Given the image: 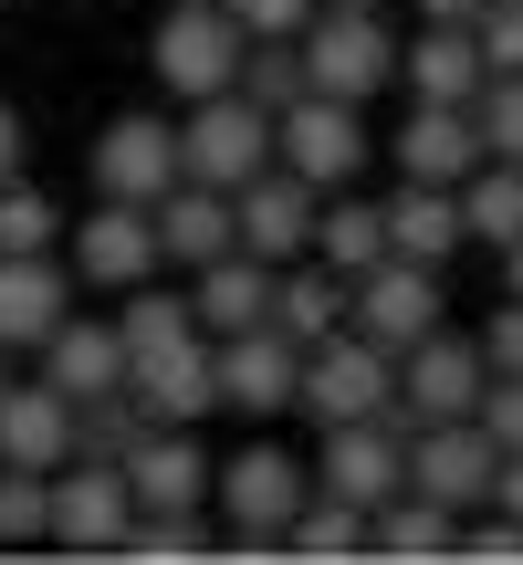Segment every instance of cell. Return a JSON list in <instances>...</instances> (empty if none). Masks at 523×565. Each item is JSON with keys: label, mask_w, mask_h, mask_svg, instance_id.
Returning <instances> with one entry per match:
<instances>
[{"label": "cell", "mask_w": 523, "mask_h": 565, "mask_svg": "<svg viewBox=\"0 0 523 565\" xmlns=\"http://www.w3.org/2000/svg\"><path fill=\"white\" fill-rule=\"evenodd\" d=\"M303 53V95H335V105H377L398 84V21L387 11H356V0H314L293 32Z\"/></svg>", "instance_id": "6da1fadb"}, {"label": "cell", "mask_w": 523, "mask_h": 565, "mask_svg": "<svg viewBox=\"0 0 523 565\" xmlns=\"http://www.w3.org/2000/svg\"><path fill=\"white\" fill-rule=\"evenodd\" d=\"M147 74H158L179 105L221 95V84L242 74V21H231L221 0H158V42H147Z\"/></svg>", "instance_id": "7a4b0ae2"}, {"label": "cell", "mask_w": 523, "mask_h": 565, "mask_svg": "<svg viewBox=\"0 0 523 565\" xmlns=\"http://www.w3.org/2000/svg\"><path fill=\"white\" fill-rule=\"evenodd\" d=\"M387 377H398V356H387L377 335H356V324H335V335H314L303 345V366H293V408L303 419H377L387 408Z\"/></svg>", "instance_id": "3957f363"}, {"label": "cell", "mask_w": 523, "mask_h": 565, "mask_svg": "<svg viewBox=\"0 0 523 565\" xmlns=\"http://www.w3.org/2000/svg\"><path fill=\"white\" fill-rule=\"evenodd\" d=\"M273 158L293 168L303 189H356L377 137H366V105H335V95H293L273 116Z\"/></svg>", "instance_id": "277c9868"}, {"label": "cell", "mask_w": 523, "mask_h": 565, "mask_svg": "<svg viewBox=\"0 0 523 565\" xmlns=\"http://www.w3.org/2000/svg\"><path fill=\"white\" fill-rule=\"evenodd\" d=\"M252 168H273V116L242 95V84H221V95H200L179 116V179H210V189H242Z\"/></svg>", "instance_id": "5b68a950"}, {"label": "cell", "mask_w": 523, "mask_h": 565, "mask_svg": "<svg viewBox=\"0 0 523 565\" xmlns=\"http://www.w3.org/2000/svg\"><path fill=\"white\" fill-rule=\"evenodd\" d=\"M482 345L450 335V324H429L419 345H398V377H387V419L419 429V419H471V398H482Z\"/></svg>", "instance_id": "8992f818"}, {"label": "cell", "mask_w": 523, "mask_h": 565, "mask_svg": "<svg viewBox=\"0 0 523 565\" xmlns=\"http://www.w3.org/2000/svg\"><path fill=\"white\" fill-rule=\"evenodd\" d=\"M126 471L116 461H53L42 471V545H63V555H116V534H126Z\"/></svg>", "instance_id": "52a82bcc"}, {"label": "cell", "mask_w": 523, "mask_h": 565, "mask_svg": "<svg viewBox=\"0 0 523 565\" xmlns=\"http://www.w3.org/2000/svg\"><path fill=\"white\" fill-rule=\"evenodd\" d=\"M314 492L303 450L282 440H242L231 461H210V503H221V534H282V513Z\"/></svg>", "instance_id": "ba28073f"}, {"label": "cell", "mask_w": 523, "mask_h": 565, "mask_svg": "<svg viewBox=\"0 0 523 565\" xmlns=\"http://www.w3.org/2000/svg\"><path fill=\"white\" fill-rule=\"evenodd\" d=\"M345 324H356V335H377L387 356H398V345H419L429 324H440V263L377 252L366 273H345Z\"/></svg>", "instance_id": "9c48e42d"}, {"label": "cell", "mask_w": 523, "mask_h": 565, "mask_svg": "<svg viewBox=\"0 0 523 565\" xmlns=\"http://www.w3.org/2000/svg\"><path fill=\"white\" fill-rule=\"evenodd\" d=\"M63 273L84 282V294H126V282H147V273H168L158 263V231H147V210L137 200H95L84 221H63Z\"/></svg>", "instance_id": "30bf717a"}, {"label": "cell", "mask_w": 523, "mask_h": 565, "mask_svg": "<svg viewBox=\"0 0 523 565\" xmlns=\"http://www.w3.org/2000/svg\"><path fill=\"white\" fill-rule=\"evenodd\" d=\"M303 471H314V492H335V503L366 513V503H387V492H398V471H408V429L387 419V408H377V419H324V450H314Z\"/></svg>", "instance_id": "8fae6325"}, {"label": "cell", "mask_w": 523, "mask_h": 565, "mask_svg": "<svg viewBox=\"0 0 523 565\" xmlns=\"http://www.w3.org/2000/svg\"><path fill=\"white\" fill-rule=\"evenodd\" d=\"M492 461H503V450H492L482 419H419V429H408V471H398V482L429 492V503H450V513H471L492 492Z\"/></svg>", "instance_id": "7c38bea8"}, {"label": "cell", "mask_w": 523, "mask_h": 565, "mask_svg": "<svg viewBox=\"0 0 523 565\" xmlns=\"http://www.w3.org/2000/svg\"><path fill=\"white\" fill-rule=\"evenodd\" d=\"M293 366H303V345L273 335V324H252V335H210V387H221V408H242L252 429L293 408Z\"/></svg>", "instance_id": "4fadbf2b"}, {"label": "cell", "mask_w": 523, "mask_h": 565, "mask_svg": "<svg viewBox=\"0 0 523 565\" xmlns=\"http://www.w3.org/2000/svg\"><path fill=\"white\" fill-rule=\"evenodd\" d=\"M314 200H324V189H303L282 158L252 168V179L231 189V242H242L252 263H293V252L314 242Z\"/></svg>", "instance_id": "5bb4252c"}, {"label": "cell", "mask_w": 523, "mask_h": 565, "mask_svg": "<svg viewBox=\"0 0 523 565\" xmlns=\"http://www.w3.org/2000/svg\"><path fill=\"white\" fill-rule=\"evenodd\" d=\"M116 387L147 408V419H168V429H200L210 408H221V387H210V335H168V345H137Z\"/></svg>", "instance_id": "9a60e30c"}, {"label": "cell", "mask_w": 523, "mask_h": 565, "mask_svg": "<svg viewBox=\"0 0 523 565\" xmlns=\"http://www.w3.org/2000/svg\"><path fill=\"white\" fill-rule=\"evenodd\" d=\"M179 179V126L158 116V105H137V116H105L95 137V200H158V189Z\"/></svg>", "instance_id": "2e32d148"}, {"label": "cell", "mask_w": 523, "mask_h": 565, "mask_svg": "<svg viewBox=\"0 0 523 565\" xmlns=\"http://www.w3.org/2000/svg\"><path fill=\"white\" fill-rule=\"evenodd\" d=\"M116 471H126V503H137V513L210 503V450H200V429H168V419H147L137 440L116 450Z\"/></svg>", "instance_id": "e0dca14e"}, {"label": "cell", "mask_w": 523, "mask_h": 565, "mask_svg": "<svg viewBox=\"0 0 523 565\" xmlns=\"http://www.w3.org/2000/svg\"><path fill=\"white\" fill-rule=\"evenodd\" d=\"M63 315H74L63 252H0V356H32Z\"/></svg>", "instance_id": "ac0fdd59"}, {"label": "cell", "mask_w": 523, "mask_h": 565, "mask_svg": "<svg viewBox=\"0 0 523 565\" xmlns=\"http://www.w3.org/2000/svg\"><path fill=\"white\" fill-rule=\"evenodd\" d=\"M189 324H200V335H252V324H273V263H252L242 242L210 252V263L189 273Z\"/></svg>", "instance_id": "d6986e66"}, {"label": "cell", "mask_w": 523, "mask_h": 565, "mask_svg": "<svg viewBox=\"0 0 523 565\" xmlns=\"http://www.w3.org/2000/svg\"><path fill=\"white\" fill-rule=\"evenodd\" d=\"M147 231H158V263L200 273L210 252H231V189H210V179H168L158 200H147Z\"/></svg>", "instance_id": "ffe728a7"}, {"label": "cell", "mask_w": 523, "mask_h": 565, "mask_svg": "<svg viewBox=\"0 0 523 565\" xmlns=\"http://www.w3.org/2000/svg\"><path fill=\"white\" fill-rule=\"evenodd\" d=\"M0 461H11V471L74 461V398L42 387V377H11V387H0Z\"/></svg>", "instance_id": "44dd1931"}, {"label": "cell", "mask_w": 523, "mask_h": 565, "mask_svg": "<svg viewBox=\"0 0 523 565\" xmlns=\"http://www.w3.org/2000/svg\"><path fill=\"white\" fill-rule=\"evenodd\" d=\"M387 158H398V179H461L471 158H482V137H471V116L461 105H429V95H408V116H398V137H387Z\"/></svg>", "instance_id": "7402d4cb"}, {"label": "cell", "mask_w": 523, "mask_h": 565, "mask_svg": "<svg viewBox=\"0 0 523 565\" xmlns=\"http://www.w3.org/2000/svg\"><path fill=\"white\" fill-rule=\"evenodd\" d=\"M398 84L429 95V105H471V84H482L471 21H419V32H398Z\"/></svg>", "instance_id": "603a6c76"}, {"label": "cell", "mask_w": 523, "mask_h": 565, "mask_svg": "<svg viewBox=\"0 0 523 565\" xmlns=\"http://www.w3.org/2000/svg\"><path fill=\"white\" fill-rule=\"evenodd\" d=\"M32 356H42V387H63V398H105V387L126 377V345H116V324H95V315H84V324L63 315L53 335L32 345Z\"/></svg>", "instance_id": "cb8c5ba5"}, {"label": "cell", "mask_w": 523, "mask_h": 565, "mask_svg": "<svg viewBox=\"0 0 523 565\" xmlns=\"http://www.w3.org/2000/svg\"><path fill=\"white\" fill-rule=\"evenodd\" d=\"M377 221H387V252H408V263H450L461 252V200L440 179H398L377 200Z\"/></svg>", "instance_id": "d4e9b609"}, {"label": "cell", "mask_w": 523, "mask_h": 565, "mask_svg": "<svg viewBox=\"0 0 523 565\" xmlns=\"http://www.w3.org/2000/svg\"><path fill=\"white\" fill-rule=\"evenodd\" d=\"M450 524L461 513L450 503H429V492H387V503H366V555H387V565H440L450 555Z\"/></svg>", "instance_id": "484cf974"}, {"label": "cell", "mask_w": 523, "mask_h": 565, "mask_svg": "<svg viewBox=\"0 0 523 565\" xmlns=\"http://www.w3.org/2000/svg\"><path fill=\"white\" fill-rule=\"evenodd\" d=\"M335 324H345V273L335 263H314V252L273 263V335L314 345V335H335Z\"/></svg>", "instance_id": "4316f807"}, {"label": "cell", "mask_w": 523, "mask_h": 565, "mask_svg": "<svg viewBox=\"0 0 523 565\" xmlns=\"http://www.w3.org/2000/svg\"><path fill=\"white\" fill-rule=\"evenodd\" d=\"M450 200H461V242H492L503 252L523 231V168L513 158H471L461 179H450Z\"/></svg>", "instance_id": "83f0119b"}, {"label": "cell", "mask_w": 523, "mask_h": 565, "mask_svg": "<svg viewBox=\"0 0 523 565\" xmlns=\"http://www.w3.org/2000/svg\"><path fill=\"white\" fill-rule=\"evenodd\" d=\"M116 555H126V565H200V555H221V534H210V503H168V513H126V534H116Z\"/></svg>", "instance_id": "f1b7e54d"}, {"label": "cell", "mask_w": 523, "mask_h": 565, "mask_svg": "<svg viewBox=\"0 0 523 565\" xmlns=\"http://www.w3.org/2000/svg\"><path fill=\"white\" fill-rule=\"evenodd\" d=\"M314 263H335V273H366L387 252V221H377V200H356V189H324L314 200Z\"/></svg>", "instance_id": "f546056e"}, {"label": "cell", "mask_w": 523, "mask_h": 565, "mask_svg": "<svg viewBox=\"0 0 523 565\" xmlns=\"http://www.w3.org/2000/svg\"><path fill=\"white\" fill-rule=\"evenodd\" d=\"M282 555H303V565H356L366 555V513L335 503V492H303V503L282 513Z\"/></svg>", "instance_id": "4dcf8cb0"}, {"label": "cell", "mask_w": 523, "mask_h": 565, "mask_svg": "<svg viewBox=\"0 0 523 565\" xmlns=\"http://www.w3.org/2000/svg\"><path fill=\"white\" fill-rule=\"evenodd\" d=\"M461 116H471V137H482V158H513L523 168V74H482Z\"/></svg>", "instance_id": "1f68e13d"}, {"label": "cell", "mask_w": 523, "mask_h": 565, "mask_svg": "<svg viewBox=\"0 0 523 565\" xmlns=\"http://www.w3.org/2000/svg\"><path fill=\"white\" fill-rule=\"evenodd\" d=\"M168 335H200V324H189V294H158V273L126 282V303H116V345L137 356V345H168Z\"/></svg>", "instance_id": "d6a6232c"}, {"label": "cell", "mask_w": 523, "mask_h": 565, "mask_svg": "<svg viewBox=\"0 0 523 565\" xmlns=\"http://www.w3.org/2000/svg\"><path fill=\"white\" fill-rule=\"evenodd\" d=\"M53 242H63V200L11 168V179H0V252H53Z\"/></svg>", "instance_id": "836d02e7"}, {"label": "cell", "mask_w": 523, "mask_h": 565, "mask_svg": "<svg viewBox=\"0 0 523 565\" xmlns=\"http://www.w3.org/2000/svg\"><path fill=\"white\" fill-rule=\"evenodd\" d=\"M137 429H147V408L126 398V387H105V398H74V450H84V461H116Z\"/></svg>", "instance_id": "e575fe53"}, {"label": "cell", "mask_w": 523, "mask_h": 565, "mask_svg": "<svg viewBox=\"0 0 523 565\" xmlns=\"http://www.w3.org/2000/svg\"><path fill=\"white\" fill-rule=\"evenodd\" d=\"M231 84H242L262 116H282V105L303 95V53H293V42H242V74H231Z\"/></svg>", "instance_id": "d590c367"}, {"label": "cell", "mask_w": 523, "mask_h": 565, "mask_svg": "<svg viewBox=\"0 0 523 565\" xmlns=\"http://www.w3.org/2000/svg\"><path fill=\"white\" fill-rule=\"evenodd\" d=\"M471 53H482V74H523V0H482L471 11Z\"/></svg>", "instance_id": "8d00e7d4"}, {"label": "cell", "mask_w": 523, "mask_h": 565, "mask_svg": "<svg viewBox=\"0 0 523 565\" xmlns=\"http://www.w3.org/2000/svg\"><path fill=\"white\" fill-rule=\"evenodd\" d=\"M42 545V471H11L0 461V555Z\"/></svg>", "instance_id": "74e56055"}, {"label": "cell", "mask_w": 523, "mask_h": 565, "mask_svg": "<svg viewBox=\"0 0 523 565\" xmlns=\"http://www.w3.org/2000/svg\"><path fill=\"white\" fill-rule=\"evenodd\" d=\"M471 345H482V366H492V377H523V294L492 303V324H482Z\"/></svg>", "instance_id": "f35d334b"}, {"label": "cell", "mask_w": 523, "mask_h": 565, "mask_svg": "<svg viewBox=\"0 0 523 565\" xmlns=\"http://www.w3.org/2000/svg\"><path fill=\"white\" fill-rule=\"evenodd\" d=\"M471 419L492 429V450H523V377H482V398H471Z\"/></svg>", "instance_id": "ab89813d"}, {"label": "cell", "mask_w": 523, "mask_h": 565, "mask_svg": "<svg viewBox=\"0 0 523 565\" xmlns=\"http://www.w3.org/2000/svg\"><path fill=\"white\" fill-rule=\"evenodd\" d=\"M231 21H242V42H293L303 32V11H314V0H221Z\"/></svg>", "instance_id": "60d3db41"}, {"label": "cell", "mask_w": 523, "mask_h": 565, "mask_svg": "<svg viewBox=\"0 0 523 565\" xmlns=\"http://www.w3.org/2000/svg\"><path fill=\"white\" fill-rule=\"evenodd\" d=\"M482 503H503V513H523V450H503V461H492V492Z\"/></svg>", "instance_id": "b9f144b4"}, {"label": "cell", "mask_w": 523, "mask_h": 565, "mask_svg": "<svg viewBox=\"0 0 523 565\" xmlns=\"http://www.w3.org/2000/svg\"><path fill=\"white\" fill-rule=\"evenodd\" d=\"M11 168H21V105L0 95V179H11Z\"/></svg>", "instance_id": "7bdbcfd3"}, {"label": "cell", "mask_w": 523, "mask_h": 565, "mask_svg": "<svg viewBox=\"0 0 523 565\" xmlns=\"http://www.w3.org/2000/svg\"><path fill=\"white\" fill-rule=\"evenodd\" d=\"M482 0H419V21H471Z\"/></svg>", "instance_id": "ee69618b"}, {"label": "cell", "mask_w": 523, "mask_h": 565, "mask_svg": "<svg viewBox=\"0 0 523 565\" xmlns=\"http://www.w3.org/2000/svg\"><path fill=\"white\" fill-rule=\"evenodd\" d=\"M503 294H523V231L503 242Z\"/></svg>", "instance_id": "f6af8a7d"}, {"label": "cell", "mask_w": 523, "mask_h": 565, "mask_svg": "<svg viewBox=\"0 0 523 565\" xmlns=\"http://www.w3.org/2000/svg\"><path fill=\"white\" fill-rule=\"evenodd\" d=\"M356 11H387V0H356Z\"/></svg>", "instance_id": "bcb514c9"}, {"label": "cell", "mask_w": 523, "mask_h": 565, "mask_svg": "<svg viewBox=\"0 0 523 565\" xmlns=\"http://www.w3.org/2000/svg\"><path fill=\"white\" fill-rule=\"evenodd\" d=\"M0 387H11V377H0Z\"/></svg>", "instance_id": "7dc6e473"}]
</instances>
